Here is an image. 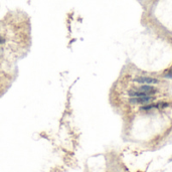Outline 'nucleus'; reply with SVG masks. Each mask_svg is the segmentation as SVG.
Wrapping results in <instances>:
<instances>
[{
	"label": "nucleus",
	"instance_id": "obj_1",
	"mask_svg": "<svg viewBox=\"0 0 172 172\" xmlns=\"http://www.w3.org/2000/svg\"><path fill=\"white\" fill-rule=\"evenodd\" d=\"M154 99L155 98L151 96H144V97H132L129 101L132 104H146V103L152 102Z\"/></svg>",
	"mask_w": 172,
	"mask_h": 172
},
{
	"label": "nucleus",
	"instance_id": "obj_2",
	"mask_svg": "<svg viewBox=\"0 0 172 172\" xmlns=\"http://www.w3.org/2000/svg\"><path fill=\"white\" fill-rule=\"evenodd\" d=\"M134 82L139 84H145V85H152V84L159 83L158 80L154 78H150V76H138V78L134 79Z\"/></svg>",
	"mask_w": 172,
	"mask_h": 172
},
{
	"label": "nucleus",
	"instance_id": "obj_3",
	"mask_svg": "<svg viewBox=\"0 0 172 172\" xmlns=\"http://www.w3.org/2000/svg\"><path fill=\"white\" fill-rule=\"evenodd\" d=\"M138 91L142 92V93H144V94H146L147 96H151V95L155 94L156 92H157V90H156L155 88H153V87L149 86V85H147V86H142Z\"/></svg>",
	"mask_w": 172,
	"mask_h": 172
},
{
	"label": "nucleus",
	"instance_id": "obj_4",
	"mask_svg": "<svg viewBox=\"0 0 172 172\" xmlns=\"http://www.w3.org/2000/svg\"><path fill=\"white\" fill-rule=\"evenodd\" d=\"M165 76H167V78H171V79H172V71L168 72L167 74L165 75Z\"/></svg>",
	"mask_w": 172,
	"mask_h": 172
},
{
	"label": "nucleus",
	"instance_id": "obj_5",
	"mask_svg": "<svg viewBox=\"0 0 172 172\" xmlns=\"http://www.w3.org/2000/svg\"><path fill=\"white\" fill-rule=\"evenodd\" d=\"M4 38H3L2 36H0V43H4Z\"/></svg>",
	"mask_w": 172,
	"mask_h": 172
}]
</instances>
